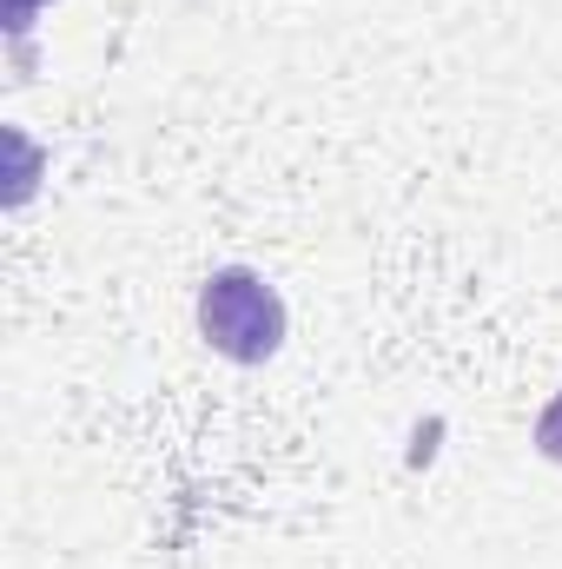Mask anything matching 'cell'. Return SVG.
<instances>
[{
  "mask_svg": "<svg viewBox=\"0 0 562 569\" xmlns=\"http://www.w3.org/2000/svg\"><path fill=\"white\" fill-rule=\"evenodd\" d=\"M199 331L219 358L232 365H265L284 345V298L272 291L265 272L252 266H225L199 284Z\"/></svg>",
  "mask_w": 562,
  "mask_h": 569,
  "instance_id": "6da1fadb",
  "label": "cell"
},
{
  "mask_svg": "<svg viewBox=\"0 0 562 569\" xmlns=\"http://www.w3.org/2000/svg\"><path fill=\"white\" fill-rule=\"evenodd\" d=\"M536 450H543L550 463H562V391L543 405V418H536Z\"/></svg>",
  "mask_w": 562,
  "mask_h": 569,
  "instance_id": "7a4b0ae2",
  "label": "cell"
},
{
  "mask_svg": "<svg viewBox=\"0 0 562 569\" xmlns=\"http://www.w3.org/2000/svg\"><path fill=\"white\" fill-rule=\"evenodd\" d=\"M33 7H40V0H7V27L27 33V27H33Z\"/></svg>",
  "mask_w": 562,
  "mask_h": 569,
  "instance_id": "3957f363",
  "label": "cell"
}]
</instances>
